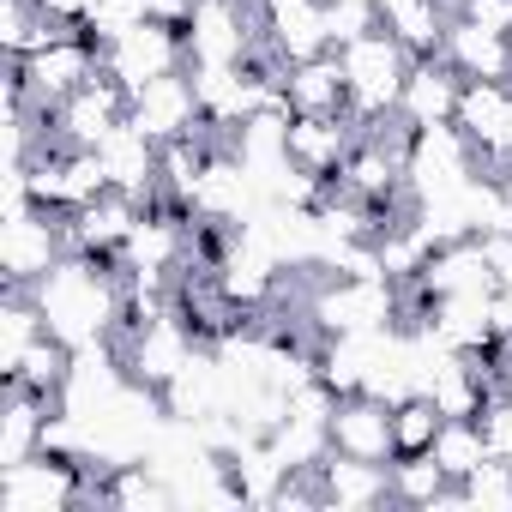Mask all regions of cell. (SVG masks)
I'll return each instance as SVG.
<instances>
[{"instance_id": "6da1fadb", "label": "cell", "mask_w": 512, "mask_h": 512, "mask_svg": "<svg viewBox=\"0 0 512 512\" xmlns=\"http://www.w3.org/2000/svg\"><path fill=\"white\" fill-rule=\"evenodd\" d=\"M31 296H37L49 332L73 350H85L115 332V320L127 308V272L115 260H97V253H67L43 284H31Z\"/></svg>"}, {"instance_id": "7a4b0ae2", "label": "cell", "mask_w": 512, "mask_h": 512, "mask_svg": "<svg viewBox=\"0 0 512 512\" xmlns=\"http://www.w3.org/2000/svg\"><path fill=\"white\" fill-rule=\"evenodd\" d=\"M338 61H344V79H350V109H356V121H362V127L398 121V97H404V79H410L416 55H410L386 25H374V31H362L356 43H344Z\"/></svg>"}, {"instance_id": "3957f363", "label": "cell", "mask_w": 512, "mask_h": 512, "mask_svg": "<svg viewBox=\"0 0 512 512\" xmlns=\"http://www.w3.org/2000/svg\"><path fill=\"white\" fill-rule=\"evenodd\" d=\"M103 73V49L73 25V31H61L49 49H37V55H25V61H13V85H7V97L13 103H25V109H43V115H55L79 85H91Z\"/></svg>"}, {"instance_id": "277c9868", "label": "cell", "mask_w": 512, "mask_h": 512, "mask_svg": "<svg viewBox=\"0 0 512 512\" xmlns=\"http://www.w3.org/2000/svg\"><path fill=\"white\" fill-rule=\"evenodd\" d=\"M85 452H37L25 464L0 470V512H73L91 500V476H85Z\"/></svg>"}, {"instance_id": "5b68a950", "label": "cell", "mask_w": 512, "mask_h": 512, "mask_svg": "<svg viewBox=\"0 0 512 512\" xmlns=\"http://www.w3.org/2000/svg\"><path fill=\"white\" fill-rule=\"evenodd\" d=\"M476 175H482V157H476V145L464 139L458 121L416 127V133H410V151H404V187H410L416 205H422V199H446V193L470 187Z\"/></svg>"}, {"instance_id": "8992f818", "label": "cell", "mask_w": 512, "mask_h": 512, "mask_svg": "<svg viewBox=\"0 0 512 512\" xmlns=\"http://www.w3.org/2000/svg\"><path fill=\"white\" fill-rule=\"evenodd\" d=\"M61 260H67V223H61V211H43V205L0 211V272H7V290L43 284Z\"/></svg>"}, {"instance_id": "52a82bcc", "label": "cell", "mask_w": 512, "mask_h": 512, "mask_svg": "<svg viewBox=\"0 0 512 512\" xmlns=\"http://www.w3.org/2000/svg\"><path fill=\"white\" fill-rule=\"evenodd\" d=\"M308 320L326 338H362V332H386L398 320V290L392 278H338L314 296Z\"/></svg>"}, {"instance_id": "ba28073f", "label": "cell", "mask_w": 512, "mask_h": 512, "mask_svg": "<svg viewBox=\"0 0 512 512\" xmlns=\"http://www.w3.org/2000/svg\"><path fill=\"white\" fill-rule=\"evenodd\" d=\"M181 67H187V37H181V25H163V19L133 25L127 37H115L103 49V73L127 91H145L151 79L181 73Z\"/></svg>"}, {"instance_id": "9c48e42d", "label": "cell", "mask_w": 512, "mask_h": 512, "mask_svg": "<svg viewBox=\"0 0 512 512\" xmlns=\"http://www.w3.org/2000/svg\"><path fill=\"white\" fill-rule=\"evenodd\" d=\"M127 109H133V91L127 85H115L109 73H97L91 85H79L55 115H49V133L61 139V145H79V151H97L121 121H127Z\"/></svg>"}, {"instance_id": "30bf717a", "label": "cell", "mask_w": 512, "mask_h": 512, "mask_svg": "<svg viewBox=\"0 0 512 512\" xmlns=\"http://www.w3.org/2000/svg\"><path fill=\"white\" fill-rule=\"evenodd\" d=\"M452 121L464 127V139L476 145V157L488 169L512 163V85L506 79H464Z\"/></svg>"}, {"instance_id": "8fae6325", "label": "cell", "mask_w": 512, "mask_h": 512, "mask_svg": "<svg viewBox=\"0 0 512 512\" xmlns=\"http://www.w3.org/2000/svg\"><path fill=\"white\" fill-rule=\"evenodd\" d=\"M127 121H133L145 139H157V145L199 133V127H205V109H199L193 73L181 67V73H163V79H151L145 91H133V109H127Z\"/></svg>"}, {"instance_id": "7c38bea8", "label": "cell", "mask_w": 512, "mask_h": 512, "mask_svg": "<svg viewBox=\"0 0 512 512\" xmlns=\"http://www.w3.org/2000/svg\"><path fill=\"white\" fill-rule=\"evenodd\" d=\"M181 37H187V67H241L253 49L241 0H199L193 19L181 25Z\"/></svg>"}, {"instance_id": "4fadbf2b", "label": "cell", "mask_w": 512, "mask_h": 512, "mask_svg": "<svg viewBox=\"0 0 512 512\" xmlns=\"http://www.w3.org/2000/svg\"><path fill=\"white\" fill-rule=\"evenodd\" d=\"M332 452L368 458V464H392L398 458V446H392V404H380L368 392L338 398V410H332Z\"/></svg>"}, {"instance_id": "5bb4252c", "label": "cell", "mask_w": 512, "mask_h": 512, "mask_svg": "<svg viewBox=\"0 0 512 512\" xmlns=\"http://www.w3.org/2000/svg\"><path fill=\"white\" fill-rule=\"evenodd\" d=\"M356 139H362L356 115H290V163H302L308 175L338 181V169L356 151Z\"/></svg>"}, {"instance_id": "9a60e30c", "label": "cell", "mask_w": 512, "mask_h": 512, "mask_svg": "<svg viewBox=\"0 0 512 512\" xmlns=\"http://www.w3.org/2000/svg\"><path fill=\"white\" fill-rule=\"evenodd\" d=\"M97 157H103V169H109V187L115 193H133V199H157V187H163V145L157 139H145L133 121H121L103 145H97Z\"/></svg>"}, {"instance_id": "2e32d148", "label": "cell", "mask_w": 512, "mask_h": 512, "mask_svg": "<svg viewBox=\"0 0 512 512\" xmlns=\"http://www.w3.org/2000/svg\"><path fill=\"white\" fill-rule=\"evenodd\" d=\"M284 103H290V115H356L338 49H326L314 61H296L290 79H284Z\"/></svg>"}, {"instance_id": "e0dca14e", "label": "cell", "mask_w": 512, "mask_h": 512, "mask_svg": "<svg viewBox=\"0 0 512 512\" xmlns=\"http://www.w3.org/2000/svg\"><path fill=\"white\" fill-rule=\"evenodd\" d=\"M458 91H464V79H458L440 55H422V61L410 67V79H404L398 121H404V127H440V121L458 115Z\"/></svg>"}, {"instance_id": "ac0fdd59", "label": "cell", "mask_w": 512, "mask_h": 512, "mask_svg": "<svg viewBox=\"0 0 512 512\" xmlns=\"http://www.w3.org/2000/svg\"><path fill=\"white\" fill-rule=\"evenodd\" d=\"M440 61H446L458 79H506V85H512V37L482 31V25H470V19H452V25H446Z\"/></svg>"}, {"instance_id": "d6986e66", "label": "cell", "mask_w": 512, "mask_h": 512, "mask_svg": "<svg viewBox=\"0 0 512 512\" xmlns=\"http://www.w3.org/2000/svg\"><path fill=\"white\" fill-rule=\"evenodd\" d=\"M266 31H272V49H278L290 67L332 49L326 0H266Z\"/></svg>"}, {"instance_id": "ffe728a7", "label": "cell", "mask_w": 512, "mask_h": 512, "mask_svg": "<svg viewBox=\"0 0 512 512\" xmlns=\"http://www.w3.org/2000/svg\"><path fill=\"white\" fill-rule=\"evenodd\" d=\"M55 410H61L55 398H43L31 386H7V410H0V470L43 452V434H49Z\"/></svg>"}, {"instance_id": "44dd1931", "label": "cell", "mask_w": 512, "mask_h": 512, "mask_svg": "<svg viewBox=\"0 0 512 512\" xmlns=\"http://www.w3.org/2000/svg\"><path fill=\"white\" fill-rule=\"evenodd\" d=\"M163 410L175 422H205V416H223V362L217 356H193L169 386H163Z\"/></svg>"}, {"instance_id": "7402d4cb", "label": "cell", "mask_w": 512, "mask_h": 512, "mask_svg": "<svg viewBox=\"0 0 512 512\" xmlns=\"http://www.w3.org/2000/svg\"><path fill=\"white\" fill-rule=\"evenodd\" d=\"M320 488H326V506H380V500H392V464H368V458L326 452Z\"/></svg>"}, {"instance_id": "603a6c76", "label": "cell", "mask_w": 512, "mask_h": 512, "mask_svg": "<svg viewBox=\"0 0 512 512\" xmlns=\"http://www.w3.org/2000/svg\"><path fill=\"white\" fill-rule=\"evenodd\" d=\"M440 404L428 398V392H410L404 404H392V446H398V458H422V452H434V434H440Z\"/></svg>"}, {"instance_id": "cb8c5ba5", "label": "cell", "mask_w": 512, "mask_h": 512, "mask_svg": "<svg viewBox=\"0 0 512 512\" xmlns=\"http://www.w3.org/2000/svg\"><path fill=\"white\" fill-rule=\"evenodd\" d=\"M434 458L446 464L452 482H464L482 458H488V440H482V422L476 416H446L440 434H434Z\"/></svg>"}, {"instance_id": "d4e9b609", "label": "cell", "mask_w": 512, "mask_h": 512, "mask_svg": "<svg viewBox=\"0 0 512 512\" xmlns=\"http://www.w3.org/2000/svg\"><path fill=\"white\" fill-rule=\"evenodd\" d=\"M458 488H464V506H512V464L506 458H482Z\"/></svg>"}, {"instance_id": "484cf974", "label": "cell", "mask_w": 512, "mask_h": 512, "mask_svg": "<svg viewBox=\"0 0 512 512\" xmlns=\"http://www.w3.org/2000/svg\"><path fill=\"white\" fill-rule=\"evenodd\" d=\"M482 440H488V458H506L512 464V398H494L482 416Z\"/></svg>"}, {"instance_id": "4316f807", "label": "cell", "mask_w": 512, "mask_h": 512, "mask_svg": "<svg viewBox=\"0 0 512 512\" xmlns=\"http://www.w3.org/2000/svg\"><path fill=\"white\" fill-rule=\"evenodd\" d=\"M458 19H470V25H482V31H512V0H464V13Z\"/></svg>"}, {"instance_id": "83f0119b", "label": "cell", "mask_w": 512, "mask_h": 512, "mask_svg": "<svg viewBox=\"0 0 512 512\" xmlns=\"http://www.w3.org/2000/svg\"><path fill=\"white\" fill-rule=\"evenodd\" d=\"M91 7H97V0H37V13L55 19V25H85Z\"/></svg>"}, {"instance_id": "f1b7e54d", "label": "cell", "mask_w": 512, "mask_h": 512, "mask_svg": "<svg viewBox=\"0 0 512 512\" xmlns=\"http://www.w3.org/2000/svg\"><path fill=\"white\" fill-rule=\"evenodd\" d=\"M506 398H512V374H506Z\"/></svg>"}, {"instance_id": "f546056e", "label": "cell", "mask_w": 512, "mask_h": 512, "mask_svg": "<svg viewBox=\"0 0 512 512\" xmlns=\"http://www.w3.org/2000/svg\"><path fill=\"white\" fill-rule=\"evenodd\" d=\"M374 7H380V0H374Z\"/></svg>"}, {"instance_id": "4dcf8cb0", "label": "cell", "mask_w": 512, "mask_h": 512, "mask_svg": "<svg viewBox=\"0 0 512 512\" xmlns=\"http://www.w3.org/2000/svg\"><path fill=\"white\" fill-rule=\"evenodd\" d=\"M506 37H512V31H506Z\"/></svg>"}]
</instances>
